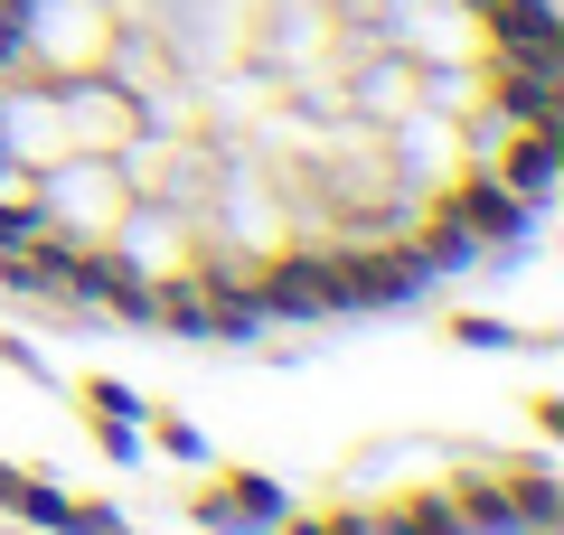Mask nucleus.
Returning <instances> with one entry per match:
<instances>
[{"label":"nucleus","instance_id":"obj_2","mask_svg":"<svg viewBox=\"0 0 564 535\" xmlns=\"http://www.w3.org/2000/svg\"><path fill=\"white\" fill-rule=\"evenodd\" d=\"M207 526H273L282 516V479H226L217 498H198Z\"/></svg>","mask_w":564,"mask_h":535},{"label":"nucleus","instance_id":"obj_3","mask_svg":"<svg viewBox=\"0 0 564 535\" xmlns=\"http://www.w3.org/2000/svg\"><path fill=\"white\" fill-rule=\"evenodd\" d=\"M151 423H161V433H151V441H161V451H170V460H207V441H198V433H188V423H180V414H151Z\"/></svg>","mask_w":564,"mask_h":535},{"label":"nucleus","instance_id":"obj_1","mask_svg":"<svg viewBox=\"0 0 564 535\" xmlns=\"http://www.w3.org/2000/svg\"><path fill=\"white\" fill-rule=\"evenodd\" d=\"M132 170H122V151H57L39 178H29V217H39V236L57 244V254H104V236L122 226V207H132Z\"/></svg>","mask_w":564,"mask_h":535}]
</instances>
